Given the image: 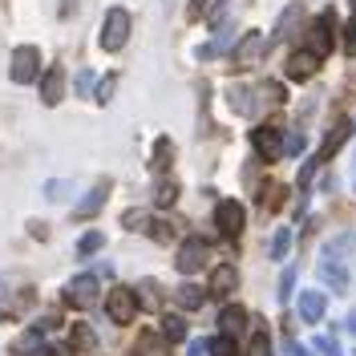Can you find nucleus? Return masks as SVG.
<instances>
[{"label":"nucleus","instance_id":"nucleus-41","mask_svg":"<svg viewBox=\"0 0 356 356\" xmlns=\"http://www.w3.org/2000/svg\"><path fill=\"white\" fill-rule=\"evenodd\" d=\"M44 191H49V199L57 202V199H65V191H69V182H49V186H44Z\"/></svg>","mask_w":356,"mask_h":356},{"label":"nucleus","instance_id":"nucleus-7","mask_svg":"<svg viewBox=\"0 0 356 356\" xmlns=\"http://www.w3.org/2000/svg\"><path fill=\"white\" fill-rule=\"evenodd\" d=\"M53 324H57L53 316H49V320H41V324H33L24 336H17L13 353H17V356H49V348H44V332H49Z\"/></svg>","mask_w":356,"mask_h":356},{"label":"nucleus","instance_id":"nucleus-1","mask_svg":"<svg viewBox=\"0 0 356 356\" xmlns=\"http://www.w3.org/2000/svg\"><path fill=\"white\" fill-rule=\"evenodd\" d=\"M353 247H356L353 235H336L332 243L324 247L320 267H316V275H320V280H324L336 296H348V267H344L348 259H344V255H353Z\"/></svg>","mask_w":356,"mask_h":356},{"label":"nucleus","instance_id":"nucleus-42","mask_svg":"<svg viewBox=\"0 0 356 356\" xmlns=\"http://www.w3.org/2000/svg\"><path fill=\"white\" fill-rule=\"evenodd\" d=\"M211 353V344H207V340H191V353L186 356H207Z\"/></svg>","mask_w":356,"mask_h":356},{"label":"nucleus","instance_id":"nucleus-9","mask_svg":"<svg viewBox=\"0 0 356 356\" xmlns=\"http://www.w3.org/2000/svg\"><path fill=\"white\" fill-rule=\"evenodd\" d=\"M264 49H267V44H264V37H259L255 29L243 33V41L235 44V53H231V69H251L259 57H264Z\"/></svg>","mask_w":356,"mask_h":356},{"label":"nucleus","instance_id":"nucleus-2","mask_svg":"<svg viewBox=\"0 0 356 356\" xmlns=\"http://www.w3.org/2000/svg\"><path fill=\"white\" fill-rule=\"evenodd\" d=\"M126 41H130V13L126 8H110L106 21H102V49L118 53Z\"/></svg>","mask_w":356,"mask_h":356},{"label":"nucleus","instance_id":"nucleus-28","mask_svg":"<svg viewBox=\"0 0 356 356\" xmlns=\"http://www.w3.org/2000/svg\"><path fill=\"white\" fill-rule=\"evenodd\" d=\"M150 239H158V243H170L175 239V222H166V219H150Z\"/></svg>","mask_w":356,"mask_h":356},{"label":"nucleus","instance_id":"nucleus-6","mask_svg":"<svg viewBox=\"0 0 356 356\" xmlns=\"http://www.w3.org/2000/svg\"><path fill=\"white\" fill-rule=\"evenodd\" d=\"M251 146H255L259 162H275L284 154V130L280 126H259V130H251Z\"/></svg>","mask_w":356,"mask_h":356},{"label":"nucleus","instance_id":"nucleus-44","mask_svg":"<svg viewBox=\"0 0 356 356\" xmlns=\"http://www.w3.org/2000/svg\"><path fill=\"white\" fill-rule=\"evenodd\" d=\"M73 8H77V0H61V8H57V13H61V17H73Z\"/></svg>","mask_w":356,"mask_h":356},{"label":"nucleus","instance_id":"nucleus-40","mask_svg":"<svg viewBox=\"0 0 356 356\" xmlns=\"http://www.w3.org/2000/svg\"><path fill=\"white\" fill-rule=\"evenodd\" d=\"M344 49L356 53V13H353V21H348V29H344Z\"/></svg>","mask_w":356,"mask_h":356},{"label":"nucleus","instance_id":"nucleus-24","mask_svg":"<svg viewBox=\"0 0 356 356\" xmlns=\"http://www.w3.org/2000/svg\"><path fill=\"white\" fill-rule=\"evenodd\" d=\"M175 300H178V304H182L186 312H195V308H202L207 291H202V288H195V284H182V288L175 291Z\"/></svg>","mask_w":356,"mask_h":356},{"label":"nucleus","instance_id":"nucleus-17","mask_svg":"<svg viewBox=\"0 0 356 356\" xmlns=\"http://www.w3.org/2000/svg\"><path fill=\"white\" fill-rule=\"evenodd\" d=\"M61 89H65V73H61V65L44 69V77H41V102L44 106H57V102H61Z\"/></svg>","mask_w":356,"mask_h":356},{"label":"nucleus","instance_id":"nucleus-27","mask_svg":"<svg viewBox=\"0 0 356 356\" xmlns=\"http://www.w3.org/2000/svg\"><path fill=\"white\" fill-rule=\"evenodd\" d=\"M73 348H81V353H93L97 348V336L89 324H73Z\"/></svg>","mask_w":356,"mask_h":356},{"label":"nucleus","instance_id":"nucleus-45","mask_svg":"<svg viewBox=\"0 0 356 356\" xmlns=\"http://www.w3.org/2000/svg\"><path fill=\"white\" fill-rule=\"evenodd\" d=\"M49 356H73V348H65V344H53V348H49Z\"/></svg>","mask_w":356,"mask_h":356},{"label":"nucleus","instance_id":"nucleus-19","mask_svg":"<svg viewBox=\"0 0 356 356\" xmlns=\"http://www.w3.org/2000/svg\"><path fill=\"white\" fill-rule=\"evenodd\" d=\"M130 356H170V340L166 336H154V332H142Z\"/></svg>","mask_w":356,"mask_h":356},{"label":"nucleus","instance_id":"nucleus-33","mask_svg":"<svg viewBox=\"0 0 356 356\" xmlns=\"http://www.w3.org/2000/svg\"><path fill=\"white\" fill-rule=\"evenodd\" d=\"M211 356H239V348L231 336H219V340H211Z\"/></svg>","mask_w":356,"mask_h":356},{"label":"nucleus","instance_id":"nucleus-16","mask_svg":"<svg viewBox=\"0 0 356 356\" xmlns=\"http://www.w3.org/2000/svg\"><path fill=\"white\" fill-rule=\"evenodd\" d=\"M324 312H328V300H324V291H300V320L304 324H316V320H324Z\"/></svg>","mask_w":356,"mask_h":356},{"label":"nucleus","instance_id":"nucleus-12","mask_svg":"<svg viewBox=\"0 0 356 356\" xmlns=\"http://www.w3.org/2000/svg\"><path fill=\"white\" fill-rule=\"evenodd\" d=\"M308 41H312V53L324 61L328 53H332V13H320L316 24L308 29Z\"/></svg>","mask_w":356,"mask_h":356},{"label":"nucleus","instance_id":"nucleus-8","mask_svg":"<svg viewBox=\"0 0 356 356\" xmlns=\"http://www.w3.org/2000/svg\"><path fill=\"white\" fill-rule=\"evenodd\" d=\"M348 138H353V122H336L332 130H328V138L320 142V150L312 154V162H316V166H324V162H332V158L340 154V146H344Z\"/></svg>","mask_w":356,"mask_h":356},{"label":"nucleus","instance_id":"nucleus-4","mask_svg":"<svg viewBox=\"0 0 356 356\" xmlns=\"http://www.w3.org/2000/svg\"><path fill=\"white\" fill-rule=\"evenodd\" d=\"M13 81L17 86H29V81H37L41 77V49L37 44H21L17 53H13Z\"/></svg>","mask_w":356,"mask_h":356},{"label":"nucleus","instance_id":"nucleus-15","mask_svg":"<svg viewBox=\"0 0 356 356\" xmlns=\"http://www.w3.org/2000/svg\"><path fill=\"white\" fill-rule=\"evenodd\" d=\"M316 69H320V57H316L312 49H300V53L288 57V77L291 81H308V77H316Z\"/></svg>","mask_w":356,"mask_h":356},{"label":"nucleus","instance_id":"nucleus-43","mask_svg":"<svg viewBox=\"0 0 356 356\" xmlns=\"http://www.w3.org/2000/svg\"><path fill=\"white\" fill-rule=\"evenodd\" d=\"M202 8H207V0H191V8H186V17H191V21H199V17H202Z\"/></svg>","mask_w":356,"mask_h":356},{"label":"nucleus","instance_id":"nucleus-37","mask_svg":"<svg viewBox=\"0 0 356 356\" xmlns=\"http://www.w3.org/2000/svg\"><path fill=\"white\" fill-rule=\"evenodd\" d=\"M304 150V134L296 130V134H288V142H284V154H300Z\"/></svg>","mask_w":356,"mask_h":356},{"label":"nucleus","instance_id":"nucleus-34","mask_svg":"<svg viewBox=\"0 0 356 356\" xmlns=\"http://www.w3.org/2000/svg\"><path fill=\"white\" fill-rule=\"evenodd\" d=\"M251 356H271V344H267L264 328H255V332H251Z\"/></svg>","mask_w":356,"mask_h":356},{"label":"nucleus","instance_id":"nucleus-23","mask_svg":"<svg viewBox=\"0 0 356 356\" xmlns=\"http://www.w3.org/2000/svg\"><path fill=\"white\" fill-rule=\"evenodd\" d=\"M134 296H138V308H146V312H154L158 304H162V288H158L154 280H142V284L134 288Z\"/></svg>","mask_w":356,"mask_h":356},{"label":"nucleus","instance_id":"nucleus-35","mask_svg":"<svg viewBox=\"0 0 356 356\" xmlns=\"http://www.w3.org/2000/svg\"><path fill=\"white\" fill-rule=\"evenodd\" d=\"M284 199H288V191H284V186H267L264 207H267V211H280V207H284Z\"/></svg>","mask_w":356,"mask_h":356},{"label":"nucleus","instance_id":"nucleus-10","mask_svg":"<svg viewBox=\"0 0 356 356\" xmlns=\"http://www.w3.org/2000/svg\"><path fill=\"white\" fill-rule=\"evenodd\" d=\"M65 304L69 308H93V304H97V280H93V275H77V280H69Z\"/></svg>","mask_w":356,"mask_h":356},{"label":"nucleus","instance_id":"nucleus-25","mask_svg":"<svg viewBox=\"0 0 356 356\" xmlns=\"http://www.w3.org/2000/svg\"><path fill=\"white\" fill-rule=\"evenodd\" d=\"M162 336H166L170 344H182V340H186V320H182V316H166V320H162Z\"/></svg>","mask_w":356,"mask_h":356},{"label":"nucleus","instance_id":"nucleus-3","mask_svg":"<svg viewBox=\"0 0 356 356\" xmlns=\"http://www.w3.org/2000/svg\"><path fill=\"white\" fill-rule=\"evenodd\" d=\"M215 227H219L222 239H239V235H243V227H247V211H243V202L222 199L219 207H215Z\"/></svg>","mask_w":356,"mask_h":356},{"label":"nucleus","instance_id":"nucleus-20","mask_svg":"<svg viewBox=\"0 0 356 356\" xmlns=\"http://www.w3.org/2000/svg\"><path fill=\"white\" fill-rule=\"evenodd\" d=\"M243 328H247V312L239 308V304H231V308L219 312V332L222 336H235V332H243Z\"/></svg>","mask_w":356,"mask_h":356},{"label":"nucleus","instance_id":"nucleus-38","mask_svg":"<svg viewBox=\"0 0 356 356\" xmlns=\"http://www.w3.org/2000/svg\"><path fill=\"white\" fill-rule=\"evenodd\" d=\"M89 89H93V73H89V69H81V73H77V93H81V97H89Z\"/></svg>","mask_w":356,"mask_h":356},{"label":"nucleus","instance_id":"nucleus-32","mask_svg":"<svg viewBox=\"0 0 356 356\" xmlns=\"http://www.w3.org/2000/svg\"><path fill=\"white\" fill-rule=\"evenodd\" d=\"M122 227H130V231H146V227H150V215H146V211H126V215H122Z\"/></svg>","mask_w":356,"mask_h":356},{"label":"nucleus","instance_id":"nucleus-31","mask_svg":"<svg viewBox=\"0 0 356 356\" xmlns=\"http://www.w3.org/2000/svg\"><path fill=\"white\" fill-rule=\"evenodd\" d=\"M102 243H106V235H102V231H89V235H81L77 251H81V255H93V251H102Z\"/></svg>","mask_w":356,"mask_h":356},{"label":"nucleus","instance_id":"nucleus-13","mask_svg":"<svg viewBox=\"0 0 356 356\" xmlns=\"http://www.w3.org/2000/svg\"><path fill=\"white\" fill-rule=\"evenodd\" d=\"M227 97H231V110L235 113H259L267 106L264 93H259V89H247V86H231L227 89Z\"/></svg>","mask_w":356,"mask_h":356},{"label":"nucleus","instance_id":"nucleus-21","mask_svg":"<svg viewBox=\"0 0 356 356\" xmlns=\"http://www.w3.org/2000/svg\"><path fill=\"white\" fill-rule=\"evenodd\" d=\"M170 162H175V142H170V138H158L154 142V158H150V170H154V175H166Z\"/></svg>","mask_w":356,"mask_h":356},{"label":"nucleus","instance_id":"nucleus-39","mask_svg":"<svg viewBox=\"0 0 356 356\" xmlns=\"http://www.w3.org/2000/svg\"><path fill=\"white\" fill-rule=\"evenodd\" d=\"M316 348H320L324 356H340V348H336V340H332V336H320V340H316Z\"/></svg>","mask_w":356,"mask_h":356},{"label":"nucleus","instance_id":"nucleus-26","mask_svg":"<svg viewBox=\"0 0 356 356\" xmlns=\"http://www.w3.org/2000/svg\"><path fill=\"white\" fill-rule=\"evenodd\" d=\"M154 202L158 207H175L178 202V182L175 178H162V182L154 186Z\"/></svg>","mask_w":356,"mask_h":356},{"label":"nucleus","instance_id":"nucleus-14","mask_svg":"<svg viewBox=\"0 0 356 356\" xmlns=\"http://www.w3.org/2000/svg\"><path fill=\"white\" fill-rule=\"evenodd\" d=\"M106 195H110V178H102V182H97V186L89 191L86 199L73 207V219H93V215H97V211L106 207Z\"/></svg>","mask_w":356,"mask_h":356},{"label":"nucleus","instance_id":"nucleus-36","mask_svg":"<svg viewBox=\"0 0 356 356\" xmlns=\"http://www.w3.org/2000/svg\"><path fill=\"white\" fill-rule=\"evenodd\" d=\"M291 284H296V267H288V271H284V280H280V304H288Z\"/></svg>","mask_w":356,"mask_h":356},{"label":"nucleus","instance_id":"nucleus-46","mask_svg":"<svg viewBox=\"0 0 356 356\" xmlns=\"http://www.w3.org/2000/svg\"><path fill=\"white\" fill-rule=\"evenodd\" d=\"M344 328H348V332L356 336V312H348V316H344Z\"/></svg>","mask_w":356,"mask_h":356},{"label":"nucleus","instance_id":"nucleus-11","mask_svg":"<svg viewBox=\"0 0 356 356\" xmlns=\"http://www.w3.org/2000/svg\"><path fill=\"white\" fill-rule=\"evenodd\" d=\"M207 255H211V247L202 243V239H186V243L178 247V259L175 267L182 271V275H195L202 264H207Z\"/></svg>","mask_w":356,"mask_h":356},{"label":"nucleus","instance_id":"nucleus-22","mask_svg":"<svg viewBox=\"0 0 356 356\" xmlns=\"http://www.w3.org/2000/svg\"><path fill=\"white\" fill-rule=\"evenodd\" d=\"M300 21H304V4H291L288 13L280 17V24H275V37H280V41H288V37H296V29H300Z\"/></svg>","mask_w":356,"mask_h":356},{"label":"nucleus","instance_id":"nucleus-29","mask_svg":"<svg viewBox=\"0 0 356 356\" xmlns=\"http://www.w3.org/2000/svg\"><path fill=\"white\" fill-rule=\"evenodd\" d=\"M113 89H118V77H102V81H97V89H93V102H97V106H106V102H113Z\"/></svg>","mask_w":356,"mask_h":356},{"label":"nucleus","instance_id":"nucleus-18","mask_svg":"<svg viewBox=\"0 0 356 356\" xmlns=\"http://www.w3.org/2000/svg\"><path fill=\"white\" fill-rule=\"evenodd\" d=\"M235 288H239V271H235V264H219L215 271H211V291H215V296H231Z\"/></svg>","mask_w":356,"mask_h":356},{"label":"nucleus","instance_id":"nucleus-5","mask_svg":"<svg viewBox=\"0 0 356 356\" xmlns=\"http://www.w3.org/2000/svg\"><path fill=\"white\" fill-rule=\"evenodd\" d=\"M106 316H110L113 324H130L134 316H138V296H134V288H110V296H106Z\"/></svg>","mask_w":356,"mask_h":356},{"label":"nucleus","instance_id":"nucleus-30","mask_svg":"<svg viewBox=\"0 0 356 356\" xmlns=\"http://www.w3.org/2000/svg\"><path fill=\"white\" fill-rule=\"evenodd\" d=\"M288 247H291V231H288V227H280V231H275V239H271V259H284V255H288Z\"/></svg>","mask_w":356,"mask_h":356}]
</instances>
